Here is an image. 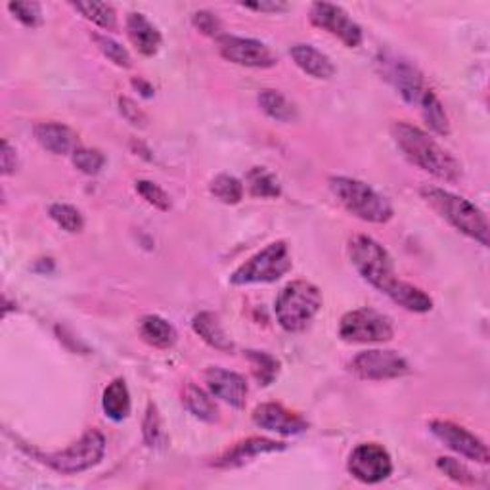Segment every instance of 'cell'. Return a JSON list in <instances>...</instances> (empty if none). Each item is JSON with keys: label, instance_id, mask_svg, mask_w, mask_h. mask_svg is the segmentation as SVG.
I'll use <instances>...</instances> for the list:
<instances>
[{"label": "cell", "instance_id": "cell-1", "mask_svg": "<svg viewBox=\"0 0 490 490\" xmlns=\"http://www.w3.org/2000/svg\"><path fill=\"white\" fill-rule=\"evenodd\" d=\"M391 135L404 158L443 182H458L462 179V165L435 138L420 127L408 121H394Z\"/></svg>", "mask_w": 490, "mask_h": 490}, {"label": "cell", "instance_id": "cell-2", "mask_svg": "<svg viewBox=\"0 0 490 490\" xmlns=\"http://www.w3.org/2000/svg\"><path fill=\"white\" fill-rule=\"evenodd\" d=\"M420 194L431 209L450 226H454L458 232L477 241L483 248H488V220L475 203L431 184L422 186Z\"/></svg>", "mask_w": 490, "mask_h": 490}, {"label": "cell", "instance_id": "cell-3", "mask_svg": "<svg viewBox=\"0 0 490 490\" xmlns=\"http://www.w3.org/2000/svg\"><path fill=\"white\" fill-rule=\"evenodd\" d=\"M330 190L351 215L364 222L385 224L394 215L391 203L362 180L349 177H332Z\"/></svg>", "mask_w": 490, "mask_h": 490}, {"label": "cell", "instance_id": "cell-4", "mask_svg": "<svg viewBox=\"0 0 490 490\" xmlns=\"http://www.w3.org/2000/svg\"><path fill=\"white\" fill-rule=\"evenodd\" d=\"M349 257L356 272L361 274L370 286L380 290L382 293H389L397 281L401 280L394 272V262L389 251L380 241L370 236H354L349 241Z\"/></svg>", "mask_w": 490, "mask_h": 490}, {"label": "cell", "instance_id": "cell-5", "mask_svg": "<svg viewBox=\"0 0 490 490\" xmlns=\"http://www.w3.org/2000/svg\"><path fill=\"white\" fill-rule=\"evenodd\" d=\"M322 309V293L307 280H295L280 291L274 312L278 324L290 333L303 332Z\"/></svg>", "mask_w": 490, "mask_h": 490}, {"label": "cell", "instance_id": "cell-6", "mask_svg": "<svg viewBox=\"0 0 490 490\" xmlns=\"http://www.w3.org/2000/svg\"><path fill=\"white\" fill-rule=\"evenodd\" d=\"M33 454L62 475H77L102 462L106 454V437L98 429H88L77 443L64 450L46 452V454L33 452Z\"/></svg>", "mask_w": 490, "mask_h": 490}, {"label": "cell", "instance_id": "cell-7", "mask_svg": "<svg viewBox=\"0 0 490 490\" xmlns=\"http://www.w3.org/2000/svg\"><path fill=\"white\" fill-rule=\"evenodd\" d=\"M291 267L293 260L288 243L274 241L238 267L230 276V281L234 286L272 284V281L284 278Z\"/></svg>", "mask_w": 490, "mask_h": 490}, {"label": "cell", "instance_id": "cell-8", "mask_svg": "<svg viewBox=\"0 0 490 490\" xmlns=\"http://www.w3.org/2000/svg\"><path fill=\"white\" fill-rule=\"evenodd\" d=\"M394 335L393 320L375 309H354L339 322V337L345 343H387Z\"/></svg>", "mask_w": 490, "mask_h": 490}, {"label": "cell", "instance_id": "cell-9", "mask_svg": "<svg viewBox=\"0 0 490 490\" xmlns=\"http://www.w3.org/2000/svg\"><path fill=\"white\" fill-rule=\"evenodd\" d=\"M378 64L382 66L383 77L397 88L401 98L406 104L422 109L435 97V92L427 87L424 73L416 66H412L403 58H397V56H383Z\"/></svg>", "mask_w": 490, "mask_h": 490}, {"label": "cell", "instance_id": "cell-10", "mask_svg": "<svg viewBox=\"0 0 490 490\" xmlns=\"http://www.w3.org/2000/svg\"><path fill=\"white\" fill-rule=\"evenodd\" d=\"M351 370L361 380L368 382H385V380H397L408 373L406 358L401 356L397 351H383V349H372L358 352L351 361Z\"/></svg>", "mask_w": 490, "mask_h": 490}, {"label": "cell", "instance_id": "cell-11", "mask_svg": "<svg viewBox=\"0 0 490 490\" xmlns=\"http://www.w3.org/2000/svg\"><path fill=\"white\" fill-rule=\"evenodd\" d=\"M219 52L226 62H232L243 67H257V69H269L278 64L276 54L257 39L250 36H236V35H222L217 39Z\"/></svg>", "mask_w": 490, "mask_h": 490}, {"label": "cell", "instance_id": "cell-12", "mask_svg": "<svg viewBox=\"0 0 490 490\" xmlns=\"http://www.w3.org/2000/svg\"><path fill=\"white\" fill-rule=\"evenodd\" d=\"M309 20L314 27L337 36L349 48L362 45V27L342 6L330 3H314L309 12Z\"/></svg>", "mask_w": 490, "mask_h": 490}, {"label": "cell", "instance_id": "cell-13", "mask_svg": "<svg viewBox=\"0 0 490 490\" xmlns=\"http://www.w3.org/2000/svg\"><path fill=\"white\" fill-rule=\"evenodd\" d=\"M349 474L364 485H378L393 474L389 452L378 443L358 444L349 456Z\"/></svg>", "mask_w": 490, "mask_h": 490}, {"label": "cell", "instance_id": "cell-14", "mask_svg": "<svg viewBox=\"0 0 490 490\" xmlns=\"http://www.w3.org/2000/svg\"><path fill=\"white\" fill-rule=\"evenodd\" d=\"M429 429L433 435H435L441 443H444V446H448L450 450H454L456 454L474 460L479 464H488L490 462V454L486 444L474 435V433L467 431L465 427L454 424V422H444V420H435L429 424Z\"/></svg>", "mask_w": 490, "mask_h": 490}, {"label": "cell", "instance_id": "cell-15", "mask_svg": "<svg viewBox=\"0 0 490 490\" xmlns=\"http://www.w3.org/2000/svg\"><path fill=\"white\" fill-rule=\"evenodd\" d=\"M253 424L265 431L278 433V435H299V433H305L309 429L303 416L278 403L259 404L253 410Z\"/></svg>", "mask_w": 490, "mask_h": 490}, {"label": "cell", "instance_id": "cell-16", "mask_svg": "<svg viewBox=\"0 0 490 490\" xmlns=\"http://www.w3.org/2000/svg\"><path fill=\"white\" fill-rule=\"evenodd\" d=\"M205 385L209 389L215 399H220L222 403L230 404L234 408H243L245 401H248V383H245L243 375L224 370L219 366H211L205 370Z\"/></svg>", "mask_w": 490, "mask_h": 490}, {"label": "cell", "instance_id": "cell-17", "mask_svg": "<svg viewBox=\"0 0 490 490\" xmlns=\"http://www.w3.org/2000/svg\"><path fill=\"white\" fill-rule=\"evenodd\" d=\"M286 444L284 443H276L272 439H265V437H251L236 443L234 446H230L229 450L220 454L213 465L219 469H230V467H240L245 462H250L260 454H269V452H280L284 450Z\"/></svg>", "mask_w": 490, "mask_h": 490}, {"label": "cell", "instance_id": "cell-18", "mask_svg": "<svg viewBox=\"0 0 490 490\" xmlns=\"http://www.w3.org/2000/svg\"><path fill=\"white\" fill-rule=\"evenodd\" d=\"M35 138L39 142L46 152L54 154V156H66V154H73L75 144H77V135L73 133V130L67 125L56 123V121H46V123H36L35 128Z\"/></svg>", "mask_w": 490, "mask_h": 490}, {"label": "cell", "instance_id": "cell-19", "mask_svg": "<svg viewBox=\"0 0 490 490\" xmlns=\"http://www.w3.org/2000/svg\"><path fill=\"white\" fill-rule=\"evenodd\" d=\"M290 54H291L295 66L301 71H305L307 75H311V77H314V79L328 81L335 75L333 62L322 50H318L312 45H303V43L293 45Z\"/></svg>", "mask_w": 490, "mask_h": 490}, {"label": "cell", "instance_id": "cell-20", "mask_svg": "<svg viewBox=\"0 0 490 490\" xmlns=\"http://www.w3.org/2000/svg\"><path fill=\"white\" fill-rule=\"evenodd\" d=\"M127 35L142 56H154L161 46L159 29L140 12H130L127 15Z\"/></svg>", "mask_w": 490, "mask_h": 490}, {"label": "cell", "instance_id": "cell-21", "mask_svg": "<svg viewBox=\"0 0 490 490\" xmlns=\"http://www.w3.org/2000/svg\"><path fill=\"white\" fill-rule=\"evenodd\" d=\"M138 333L144 343H148L154 349H161V351L171 349L179 339L175 326L158 314L142 316L138 322Z\"/></svg>", "mask_w": 490, "mask_h": 490}, {"label": "cell", "instance_id": "cell-22", "mask_svg": "<svg viewBox=\"0 0 490 490\" xmlns=\"http://www.w3.org/2000/svg\"><path fill=\"white\" fill-rule=\"evenodd\" d=\"M192 328L194 332L203 339V342L220 351V352H232L234 351V343L232 339L226 335L220 320L215 312H199L194 316L192 320Z\"/></svg>", "mask_w": 490, "mask_h": 490}, {"label": "cell", "instance_id": "cell-23", "mask_svg": "<svg viewBox=\"0 0 490 490\" xmlns=\"http://www.w3.org/2000/svg\"><path fill=\"white\" fill-rule=\"evenodd\" d=\"M387 297L393 301V303L403 307L404 311L416 312V314H425L433 309V299L424 290L408 284V281L404 280H399L397 286L387 293Z\"/></svg>", "mask_w": 490, "mask_h": 490}, {"label": "cell", "instance_id": "cell-24", "mask_svg": "<svg viewBox=\"0 0 490 490\" xmlns=\"http://www.w3.org/2000/svg\"><path fill=\"white\" fill-rule=\"evenodd\" d=\"M104 413L111 422H123L130 413V393L125 380H113L102 394Z\"/></svg>", "mask_w": 490, "mask_h": 490}, {"label": "cell", "instance_id": "cell-25", "mask_svg": "<svg viewBox=\"0 0 490 490\" xmlns=\"http://www.w3.org/2000/svg\"><path fill=\"white\" fill-rule=\"evenodd\" d=\"M257 102H259L260 109L265 111L267 116L274 121L291 123L297 119V107L280 90H272V88L260 90L259 97H257Z\"/></svg>", "mask_w": 490, "mask_h": 490}, {"label": "cell", "instance_id": "cell-26", "mask_svg": "<svg viewBox=\"0 0 490 490\" xmlns=\"http://www.w3.org/2000/svg\"><path fill=\"white\" fill-rule=\"evenodd\" d=\"M182 403L188 410H190V413H194V416L201 422L213 424L219 420V408L215 401L196 383H186L182 393Z\"/></svg>", "mask_w": 490, "mask_h": 490}, {"label": "cell", "instance_id": "cell-27", "mask_svg": "<svg viewBox=\"0 0 490 490\" xmlns=\"http://www.w3.org/2000/svg\"><path fill=\"white\" fill-rule=\"evenodd\" d=\"M245 186H248L250 194L255 198L272 199V198H280L281 194V186L276 175H272L265 167H253L251 171L245 175Z\"/></svg>", "mask_w": 490, "mask_h": 490}, {"label": "cell", "instance_id": "cell-28", "mask_svg": "<svg viewBox=\"0 0 490 490\" xmlns=\"http://www.w3.org/2000/svg\"><path fill=\"white\" fill-rule=\"evenodd\" d=\"M245 358L250 361L251 373L259 385L269 387L271 383H274L280 373V361L276 356L265 351H245Z\"/></svg>", "mask_w": 490, "mask_h": 490}, {"label": "cell", "instance_id": "cell-29", "mask_svg": "<svg viewBox=\"0 0 490 490\" xmlns=\"http://www.w3.org/2000/svg\"><path fill=\"white\" fill-rule=\"evenodd\" d=\"M75 10L81 12L88 22L97 24L104 31L117 29V14L116 8L106 3H73Z\"/></svg>", "mask_w": 490, "mask_h": 490}, {"label": "cell", "instance_id": "cell-30", "mask_svg": "<svg viewBox=\"0 0 490 490\" xmlns=\"http://www.w3.org/2000/svg\"><path fill=\"white\" fill-rule=\"evenodd\" d=\"M209 192L226 205H238L243 199V184L232 175H219L211 180Z\"/></svg>", "mask_w": 490, "mask_h": 490}, {"label": "cell", "instance_id": "cell-31", "mask_svg": "<svg viewBox=\"0 0 490 490\" xmlns=\"http://www.w3.org/2000/svg\"><path fill=\"white\" fill-rule=\"evenodd\" d=\"M48 215H50V219L56 224L60 226L62 230L69 232V234L81 232L83 226H85V219H83L81 211L75 209L73 205H67V203H54V205H50Z\"/></svg>", "mask_w": 490, "mask_h": 490}, {"label": "cell", "instance_id": "cell-32", "mask_svg": "<svg viewBox=\"0 0 490 490\" xmlns=\"http://www.w3.org/2000/svg\"><path fill=\"white\" fill-rule=\"evenodd\" d=\"M142 433H144V443L149 448H159L165 444V431H163V422L159 416V410L154 403L148 404L144 424H142Z\"/></svg>", "mask_w": 490, "mask_h": 490}, {"label": "cell", "instance_id": "cell-33", "mask_svg": "<svg viewBox=\"0 0 490 490\" xmlns=\"http://www.w3.org/2000/svg\"><path fill=\"white\" fill-rule=\"evenodd\" d=\"M92 39H94V43H97V46L100 48V52L106 56V58L109 62L116 64L117 67L128 69L130 66H133V60H130L128 50L123 45H119L117 41H113L111 36L97 33V35H92Z\"/></svg>", "mask_w": 490, "mask_h": 490}, {"label": "cell", "instance_id": "cell-34", "mask_svg": "<svg viewBox=\"0 0 490 490\" xmlns=\"http://www.w3.org/2000/svg\"><path fill=\"white\" fill-rule=\"evenodd\" d=\"M73 165L79 168L85 175H98L102 171V167L106 163V158L98 149H90V148H77L71 154Z\"/></svg>", "mask_w": 490, "mask_h": 490}, {"label": "cell", "instance_id": "cell-35", "mask_svg": "<svg viewBox=\"0 0 490 490\" xmlns=\"http://www.w3.org/2000/svg\"><path fill=\"white\" fill-rule=\"evenodd\" d=\"M437 467L454 483H460V485H475L477 483V477L474 475V471L467 469V465H464L456 458L443 456L437 460Z\"/></svg>", "mask_w": 490, "mask_h": 490}, {"label": "cell", "instance_id": "cell-36", "mask_svg": "<svg viewBox=\"0 0 490 490\" xmlns=\"http://www.w3.org/2000/svg\"><path fill=\"white\" fill-rule=\"evenodd\" d=\"M137 192L146 199V203L156 207V209H159V211L171 209V199H168L167 192L159 184H156L152 180H138Z\"/></svg>", "mask_w": 490, "mask_h": 490}, {"label": "cell", "instance_id": "cell-37", "mask_svg": "<svg viewBox=\"0 0 490 490\" xmlns=\"http://www.w3.org/2000/svg\"><path fill=\"white\" fill-rule=\"evenodd\" d=\"M10 14L26 27H39L43 24V8L39 3H10Z\"/></svg>", "mask_w": 490, "mask_h": 490}, {"label": "cell", "instance_id": "cell-38", "mask_svg": "<svg viewBox=\"0 0 490 490\" xmlns=\"http://www.w3.org/2000/svg\"><path fill=\"white\" fill-rule=\"evenodd\" d=\"M192 24L198 31H201L207 36H213V39H219L222 36V24L217 17V14L209 12V10H199L192 15Z\"/></svg>", "mask_w": 490, "mask_h": 490}, {"label": "cell", "instance_id": "cell-39", "mask_svg": "<svg viewBox=\"0 0 490 490\" xmlns=\"http://www.w3.org/2000/svg\"><path fill=\"white\" fill-rule=\"evenodd\" d=\"M119 111H121V116L130 123V125H135V127H146L148 123V117H146V113L133 102L130 98H119Z\"/></svg>", "mask_w": 490, "mask_h": 490}, {"label": "cell", "instance_id": "cell-40", "mask_svg": "<svg viewBox=\"0 0 490 490\" xmlns=\"http://www.w3.org/2000/svg\"><path fill=\"white\" fill-rule=\"evenodd\" d=\"M0 163H3V175L5 177H8L15 171L17 156H15V149L10 146L8 140H3V154H0Z\"/></svg>", "mask_w": 490, "mask_h": 490}, {"label": "cell", "instance_id": "cell-41", "mask_svg": "<svg viewBox=\"0 0 490 490\" xmlns=\"http://www.w3.org/2000/svg\"><path fill=\"white\" fill-rule=\"evenodd\" d=\"M243 8L248 10H255V12H262V14H280V12H286L290 6L286 3H265V0H260V3H241Z\"/></svg>", "mask_w": 490, "mask_h": 490}, {"label": "cell", "instance_id": "cell-42", "mask_svg": "<svg viewBox=\"0 0 490 490\" xmlns=\"http://www.w3.org/2000/svg\"><path fill=\"white\" fill-rule=\"evenodd\" d=\"M133 87L140 88V90H142V97H146V98H149V97H152V94H154V88L149 87L146 81H142V79H135V81H133Z\"/></svg>", "mask_w": 490, "mask_h": 490}]
</instances>
